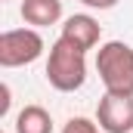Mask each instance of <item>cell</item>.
<instances>
[{
    "label": "cell",
    "instance_id": "obj_5",
    "mask_svg": "<svg viewBox=\"0 0 133 133\" xmlns=\"http://www.w3.org/2000/svg\"><path fill=\"white\" fill-rule=\"evenodd\" d=\"M59 37H65V40H71L77 50H93L96 43H99L102 37V25L93 19V16H87V12H74V16H68L65 25H62V34Z\"/></svg>",
    "mask_w": 133,
    "mask_h": 133
},
{
    "label": "cell",
    "instance_id": "obj_9",
    "mask_svg": "<svg viewBox=\"0 0 133 133\" xmlns=\"http://www.w3.org/2000/svg\"><path fill=\"white\" fill-rule=\"evenodd\" d=\"M84 6H90V9H111V6H118V0H81Z\"/></svg>",
    "mask_w": 133,
    "mask_h": 133
},
{
    "label": "cell",
    "instance_id": "obj_7",
    "mask_svg": "<svg viewBox=\"0 0 133 133\" xmlns=\"http://www.w3.org/2000/svg\"><path fill=\"white\" fill-rule=\"evenodd\" d=\"M16 133H53V118L43 105H25L16 115Z\"/></svg>",
    "mask_w": 133,
    "mask_h": 133
},
{
    "label": "cell",
    "instance_id": "obj_4",
    "mask_svg": "<svg viewBox=\"0 0 133 133\" xmlns=\"http://www.w3.org/2000/svg\"><path fill=\"white\" fill-rule=\"evenodd\" d=\"M96 121L102 133H133V96L105 93L96 105Z\"/></svg>",
    "mask_w": 133,
    "mask_h": 133
},
{
    "label": "cell",
    "instance_id": "obj_2",
    "mask_svg": "<svg viewBox=\"0 0 133 133\" xmlns=\"http://www.w3.org/2000/svg\"><path fill=\"white\" fill-rule=\"evenodd\" d=\"M96 71L105 93L133 96V46L124 40H108L96 53Z\"/></svg>",
    "mask_w": 133,
    "mask_h": 133
},
{
    "label": "cell",
    "instance_id": "obj_3",
    "mask_svg": "<svg viewBox=\"0 0 133 133\" xmlns=\"http://www.w3.org/2000/svg\"><path fill=\"white\" fill-rule=\"evenodd\" d=\"M43 56V37L37 28H12L0 34V65L22 68Z\"/></svg>",
    "mask_w": 133,
    "mask_h": 133
},
{
    "label": "cell",
    "instance_id": "obj_10",
    "mask_svg": "<svg viewBox=\"0 0 133 133\" xmlns=\"http://www.w3.org/2000/svg\"><path fill=\"white\" fill-rule=\"evenodd\" d=\"M0 93H3V102H0V115H6V111H9V87H6V84H3V87H0Z\"/></svg>",
    "mask_w": 133,
    "mask_h": 133
},
{
    "label": "cell",
    "instance_id": "obj_8",
    "mask_svg": "<svg viewBox=\"0 0 133 133\" xmlns=\"http://www.w3.org/2000/svg\"><path fill=\"white\" fill-rule=\"evenodd\" d=\"M99 121H90V118H68L65 127H62V133H99Z\"/></svg>",
    "mask_w": 133,
    "mask_h": 133
},
{
    "label": "cell",
    "instance_id": "obj_6",
    "mask_svg": "<svg viewBox=\"0 0 133 133\" xmlns=\"http://www.w3.org/2000/svg\"><path fill=\"white\" fill-rule=\"evenodd\" d=\"M19 12L28 28H50L62 19V0H22Z\"/></svg>",
    "mask_w": 133,
    "mask_h": 133
},
{
    "label": "cell",
    "instance_id": "obj_1",
    "mask_svg": "<svg viewBox=\"0 0 133 133\" xmlns=\"http://www.w3.org/2000/svg\"><path fill=\"white\" fill-rule=\"evenodd\" d=\"M46 81L59 93L81 90L84 81H87V53L77 50L71 40L59 37L50 46V56H46Z\"/></svg>",
    "mask_w": 133,
    "mask_h": 133
}]
</instances>
